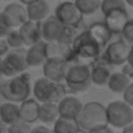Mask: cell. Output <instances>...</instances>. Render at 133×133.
I'll list each match as a JSON object with an SVG mask.
<instances>
[{"instance_id":"obj_1","label":"cell","mask_w":133,"mask_h":133,"mask_svg":"<svg viewBox=\"0 0 133 133\" xmlns=\"http://www.w3.org/2000/svg\"><path fill=\"white\" fill-rule=\"evenodd\" d=\"M65 85L72 93H84L90 85V66L78 61L77 59H69L66 63V69L64 73Z\"/></svg>"},{"instance_id":"obj_2","label":"cell","mask_w":133,"mask_h":133,"mask_svg":"<svg viewBox=\"0 0 133 133\" xmlns=\"http://www.w3.org/2000/svg\"><path fill=\"white\" fill-rule=\"evenodd\" d=\"M76 121L80 129L85 132H97L108 125L106 107L98 102H89L82 104L81 112Z\"/></svg>"},{"instance_id":"obj_3","label":"cell","mask_w":133,"mask_h":133,"mask_svg":"<svg viewBox=\"0 0 133 133\" xmlns=\"http://www.w3.org/2000/svg\"><path fill=\"white\" fill-rule=\"evenodd\" d=\"M30 75L20 73L12 78H8L0 85V94L8 102H22L30 98Z\"/></svg>"},{"instance_id":"obj_4","label":"cell","mask_w":133,"mask_h":133,"mask_svg":"<svg viewBox=\"0 0 133 133\" xmlns=\"http://www.w3.org/2000/svg\"><path fill=\"white\" fill-rule=\"evenodd\" d=\"M34 99L39 103L43 102H52L57 103L63 97H65V86L61 82H54L44 77L38 78L33 86Z\"/></svg>"},{"instance_id":"obj_5","label":"cell","mask_w":133,"mask_h":133,"mask_svg":"<svg viewBox=\"0 0 133 133\" xmlns=\"http://www.w3.org/2000/svg\"><path fill=\"white\" fill-rule=\"evenodd\" d=\"M106 116L108 125L121 129L133 123V107L120 99L112 101L106 106Z\"/></svg>"},{"instance_id":"obj_6","label":"cell","mask_w":133,"mask_h":133,"mask_svg":"<svg viewBox=\"0 0 133 133\" xmlns=\"http://www.w3.org/2000/svg\"><path fill=\"white\" fill-rule=\"evenodd\" d=\"M29 68L26 64V48H11L3 57L2 76L12 78L20 73H24Z\"/></svg>"},{"instance_id":"obj_7","label":"cell","mask_w":133,"mask_h":133,"mask_svg":"<svg viewBox=\"0 0 133 133\" xmlns=\"http://www.w3.org/2000/svg\"><path fill=\"white\" fill-rule=\"evenodd\" d=\"M71 50H72V55H75L77 60L78 59H97L102 52L99 46L86 34V30L80 33L73 39V42L71 43Z\"/></svg>"},{"instance_id":"obj_8","label":"cell","mask_w":133,"mask_h":133,"mask_svg":"<svg viewBox=\"0 0 133 133\" xmlns=\"http://www.w3.org/2000/svg\"><path fill=\"white\" fill-rule=\"evenodd\" d=\"M132 52V46L127 44L123 39L110 42L104 47V61L110 64L111 66L114 65H123L128 61L129 55Z\"/></svg>"},{"instance_id":"obj_9","label":"cell","mask_w":133,"mask_h":133,"mask_svg":"<svg viewBox=\"0 0 133 133\" xmlns=\"http://www.w3.org/2000/svg\"><path fill=\"white\" fill-rule=\"evenodd\" d=\"M64 26L66 28H73L78 26L82 24V15L78 12L73 2H61L56 5L55 8V15H54Z\"/></svg>"},{"instance_id":"obj_10","label":"cell","mask_w":133,"mask_h":133,"mask_svg":"<svg viewBox=\"0 0 133 133\" xmlns=\"http://www.w3.org/2000/svg\"><path fill=\"white\" fill-rule=\"evenodd\" d=\"M42 30V41L44 42H63L66 31V26H64L55 16H47L41 22Z\"/></svg>"},{"instance_id":"obj_11","label":"cell","mask_w":133,"mask_h":133,"mask_svg":"<svg viewBox=\"0 0 133 133\" xmlns=\"http://www.w3.org/2000/svg\"><path fill=\"white\" fill-rule=\"evenodd\" d=\"M66 63H68V60H65V59L47 57V60L42 64L43 65V77L50 81H54V82L64 81Z\"/></svg>"},{"instance_id":"obj_12","label":"cell","mask_w":133,"mask_h":133,"mask_svg":"<svg viewBox=\"0 0 133 133\" xmlns=\"http://www.w3.org/2000/svg\"><path fill=\"white\" fill-rule=\"evenodd\" d=\"M57 114L59 117H64V119H69V120H77L81 108H82V103L81 101L75 97V95H65L57 103Z\"/></svg>"},{"instance_id":"obj_13","label":"cell","mask_w":133,"mask_h":133,"mask_svg":"<svg viewBox=\"0 0 133 133\" xmlns=\"http://www.w3.org/2000/svg\"><path fill=\"white\" fill-rule=\"evenodd\" d=\"M18 34L21 37L22 44L26 47H30L38 42L42 41V30H41V22L26 20L18 29Z\"/></svg>"},{"instance_id":"obj_14","label":"cell","mask_w":133,"mask_h":133,"mask_svg":"<svg viewBox=\"0 0 133 133\" xmlns=\"http://www.w3.org/2000/svg\"><path fill=\"white\" fill-rule=\"evenodd\" d=\"M2 13L4 15L5 20L8 21V24L12 29H18L28 20L25 7L18 3H9L8 5H5V8L3 9Z\"/></svg>"},{"instance_id":"obj_15","label":"cell","mask_w":133,"mask_h":133,"mask_svg":"<svg viewBox=\"0 0 133 133\" xmlns=\"http://www.w3.org/2000/svg\"><path fill=\"white\" fill-rule=\"evenodd\" d=\"M129 15L127 9H115L104 15V25L110 30L111 34H120L124 25L128 22Z\"/></svg>"},{"instance_id":"obj_16","label":"cell","mask_w":133,"mask_h":133,"mask_svg":"<svg viewBox=\"0 0 133 133\" xmlns=\"http://www.w3.org/2000/svg\"><path fill=\"white\" fill-rule=\"evenodd\" d=\"M86 34L99 46V48L102 51L110 43V39L112 37V34L110 33V30L107 29V26L103 22H95L91 26H89L86 29Z\"/></svg>"},{"instance_id":"obj_17","label":"cell","mask_w":133,"mask_h":133,"mask_svg":"<svg viewBox=\"0 0 133 133\" xmlns=\"http://www.w3.org/2000/svg\"><path fill=\"white\" fill-rule=\"evenodd\" d=\"M47 60L46 42L41 41L26 50V64L28 66H39Z\"/></svg>"},{"instance_id":"obj_18","label":"cell","mask_w":133,"mask_h":133,"mask_svg":"<svg viewBox=\"0 0 133 133\" xmlns=\"http://www.w3.org/2000/svg\"><path fill=\"white\" fill-rule=\"evenodd\" d=\"M26 18L30 21L42 22L47 16H50V7L46 0H37V2L28 4L25 7Z\"/></svg>"},{"instance_id":"obj_19","label":"cell","mask_w":133,"mask_h":133,"mask_svg":"<svg viewBox=\"0 0 133 133\" xmlns=\"http://www.w3.org/2000/svg\"><path fill=\"white\" fill-rule=\"evenodd\" d=\"M38 108L39 102H37L34 98H28L22 101L18 106L20 110V120L25 123H34L38 120Z\"/></svg>"},{"instance_id":"obj_20","label":"cell","mask_w":133,"mask_h":133,"mask_svg":"<svg viewBox=\"0 0 133 133\" xmlns=\"http://www.w3.org/2000/svg\"><path fill=\"white\" fill-rule=\"evenodd\" d=\"M111 65L104 63H99L90 68V81L97 86H106L107 81L111 76Z\"/></svg>"},{"instance_id":"obj_21","label":"cell","mask_w":133,"mask_h":133,"mask_svg":"<svg viewBox=\"0 0 133 133\" xmlns=\"http://www.w3.org/2000/svg\"><path fill=\"white\" fill-rule=\"evenodd\" d=\"M0 119L7 125H11L20 120V110L18 104L13 102H5L0 106Z\"/></svg>"},{"instance_id":"obj_22","label":"cell","mask_w":133,"mask_h":133,"mask_svg":"<svg viewBox=\"0 0 133 133\" xmlns=\"http://www.w3.org/2000/svg\"><path fill=\"white\" fill-rule=\"evenodd\" d=\"M132 82V78L127 77L125 75H123L121 72H114L111 73L108 81H107V86L108 89L115 93V94H121L123 90Z\"/></svg>"},{"instance_id":"obj_23","label":"cell","mask_w":133,"mask_h":133,"mask_svg":"<svg viewBox=\"0 0 133 133\" xmlns=\"http://www.w3.org/2000/svg\"><path fill=\"white\" fill-rule=\"evenodd\" d=\"M59 117L57 114V106L52 102H43L39 103L38 108V119L42 123H54Z\"/></svg>"},{"instance_id":"obj_24","label":"cell","mask_w":133,"mask_h":133,"mask_svg":"<svg viewBox=\"0 0 133 133\" xmlns=\"http://www.w3.org/2000/svg\"><path fill=\"white\" fill-rule=\"evenodd\" d=\"M78 132H80V128L76 120L57 117L54 121L52 133H78Z\"/></svg>"},{"instance_id":"obj_25","label":"cell","mask_w":133,"mask_h":133,"mask_svg":"<svg viewBox=\"0 0 133 133\" xmlns=\"http://www.w3.org/2000/svg\"><path fill=\"white\" fill-rule=\"evenodd\" d=\"M73 3L82 16H90L99 11L101 0H75Z\"/></svg>"},{"instance_id":"obj_26","label":"cell","mask_w":133,"mask_h":133,"mask_svg":"<svg viewBox=\"0 0 133 133\" xmlns=\"http://www.w3.org/2000/svg\"><path fill=\"white\" fill-rule=\"evenodd\" d=\"M99 9L102 11L103 16L115 9H127L124 0H101Z\"/></svg>"},{"instance_id":"obj_27","label":"cell","mask_w":133,"mask_h":133,"mask_svg":"<svg viewBox=\"0 0 133 133\" xmlns=\"http://www.w3.org/2000/svg\"><path fill=\"white\" fill-rule=\"evenodd\" d=\"M4 39H5L7 44L9 46V48H21V47H24L21 37H20L17 29H11Z\"/></svg>"},{"instance_id":"obj_28","label":"cell","mask_w":133,"mask_h":133,"mask_svg":"<svg viewBox=\"0 0 133 133\" xmlns=\"http://www.w3.org/2000/svg\"><path fill=\"white\" fill-rule=\"evenodd\" d=\"M120 34H121V39H123L127 44H129V46L133 44V20H132V18L128 20V22H127V24L124 25V28L121 29Z\"/></svg>"},{"instance_id":"obj_29","label":"cell","mask_w":133,"mask_h":133,"mask_svg":"<svg viewBox=\"0 0 133 133\" xmlns=\"http://www.w3.org/2000/svg\"><path fill=\"white\" fill-rule=\"evenodd\" d=\"M31 127L29 123L18 120L11 125H8V133H30Z\"/></svg>"},{"instance_id":"obj_30","label":"cell","mask_w":133,"mask_h":133,"mask_svg":"<svg viewBox=\"0 0 133 133\" xmlns=\"http://www.w3.org/2000/svg\"><path fill=\"white\" fill-rule=\"evenodd\" d=\"M121 94H123V99L121 101H124L129 106H133V84L132 82L123 90Z\"/></svg>"},{"instance_id":"obj_31","label":"cell","mask_w":133,"mask_h":133,"mask_svg":"<svg viewBox=\"0 0 133 133\" xmlns=\"http://www.w3.org/2000/svg\"><path fill=\"white\" fill-rule=\"evenodd\" d=\"M11 29H12V28L9 26V24H8V21L5 20L4 15L0 12V38H5V35L9 33Z\"/></svg>"},{"instance_id":"obj_32","label":"cell","mask_w":133,"mask_h":133,"mask_svg":"<svg viewBox=\"0 0 133 133\" xmlns=\"http://www.w3.org/2000/svg\"><path fill=\"white\" fill-rule=\"evenodd\" d=\"M9 46L7 44L4 38H0V57H4L8 52H9Z\"/></svg>"},{"instance_id":"obj_33","label":"cell","mask_w":133,"mask_h":133,"mask_svg":"<svg viewBox=\"0 0 133 133\" xmlns=\"http://www.w3.org/2000/svg\"><path fill=\"white\" fill-rule=\"evenodd\" d=\"M121 73H123V75H125L127 77L132 78V77H133V65H132V64H129V63H125V64H123V69H121Z\"/></svg>"},{"instance_id":"obj_34","label":"cell","mask_w":133,"mask_h":133,"mask_svg":"<svg viewBox=\"0 0 133 133\" xmlns=\"http://www.w3.org/2000/svg\"><path fill=\"white\" fill-rule=\"evenodd\" d=\"M30 133H52V130L44 125H38L35 128H31Z\"/></svg>"},{"instance_id":"obj_35","label":"cell","mask_w":133,"mask_h":133,"mask_svg":"<svg viewBox=\"0 0 133 133\" xmlns=\"http://www.w3.org/2000/svg\"><path fill=\"white\" fill-rule=\"evenodd\" d=\"M121 129H123V133H133V124H128Z\"/></svg>"},{"instance_id":"obj_36","label":"cell","mask_w":133,"mask_h":133,"mask_svg":"<svg viewBox=\"0 0 133 133\" xmlns=\"http://www.w3.org/2000/svg\"><path fill=\"white\" fill-rule=\"evenodd\" d=\"M97 133H115V132L112 130V128H110V127L107 125V127H104V128H102V129L97 130Z\"/></svg>"},{"instance_id":"obj_37","label":"cell","mask_w":133,"mask_h":133,"mask_svg":"<svg viewBox=\"0 0 133 133\" xmlns=\"http://www.w3.org/2000/svg\"><path fill=\"white\" fill-rule=\"evenodd\" d=\"M34 2H37V0H20V4H22V5H28V4L34 3Z\"/></svg>"},{"instance_id":"obj_38","label":"cell","mask_w":133,"mask_h":133,"mask_svg":"<svg viewBox=\"0 0 133 133\" xmlns=\"http://www.w3.org/2000/svg\"><path fill=\"white\" fill-rule=\"evenodd\" d=\"M125 5H129V7H133V0H124Z\"/></svg>"},{"instance_id":"obj_39","label":"cell","mask_w":133,"mask_h":133,"mask_svg":"<svg viewBox=\"0 0 133 133\" xmlns=\"http://www.w3.org/2000/svg\"><path fill=\"white\" fill-rule=\"evenodd\" d=\"M2 64H3V57H0V77H2Z\"/></svg>"},{"instance_id":"obj_40","label":"cell","mask_w":133,"mask_h":133,"mask_svg":"<svg viewBox=\"0 0 133 133\" xmlns=\"http://www.w3.org/2000/svg\"><path fill=\"white\" fill-rule=\"evenodd\" d=\"M0 2H8V0H0Z\"/></svg>"},{"instance_id":"obj_41","label":"cell","mask_w":133,"mask_h":133,"mask_svg":"<svg viewBox=\"0 0 133 133\" xmlns=\"http://www.w3.org/2000/svg\"><path fill=\"white\" fill-rule=\"evenodd\" d=\"M88 133H97V132H88Z\"/></svg>"},{"instance_id":"obj_42","label":"cell","mask_w":133,"mask_h":133,"mask_svg":"<svg viewBox=\"0 0 133 133\" xmlns=\"http://www.w3.org/2000/svg\"><path fill=\"white\" fill-rule=\"evenodd\" d=\"M0 133H3V130H2V128H0Z\"/></svg>"}]
</instances>
